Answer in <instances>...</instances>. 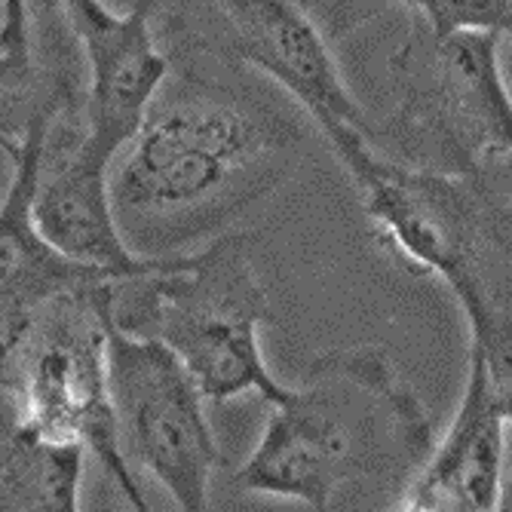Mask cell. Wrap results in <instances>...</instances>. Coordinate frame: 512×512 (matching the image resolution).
<instances>
[{
	"label": "cell",
	"mask_w": 512,
	"mask_h": 512,
	"mask_svg": "<svg viewBox=\"0 0 512 512\" xmlns=\"http://www.w3.org/2000/svg\"><path fill=\"white\" fill-rule=\"evenodd\" d=\"M301 145L298 114L261 89L197 71L166 80L111 166L126 243L145 258L206 246L292 175Z\"/></svg>",
	"instance_id": "cell-1"
},
{
	"label": "cell",
	"mask_w": 512,
	"mask_h": 512,
	"mask_svg": "<svg viewBox=\"0 0 512 512\" xmlns=\"http://www.w3.org/2000/svg\"><path fill=\"white\" fill-rule=\"evenodd\" d=\"M267 405L237 485L307 509H338L347 485L371 479L393 476L402 491L436 442L424 402L384 347L319 353L301 381Z\"/></svg>",
	"instance_id": "cell-2"
},
{
	"label": "cell",
	"mask_w": 512,
	"mask_h": 512,
	"mask_svg": "<svg viewBox=\"0 0 512 512\" xmlns=\"http://www.w3.org/2000/svg\"><path fill=\"white\" fill-rule=\"evenodd\" d=\"M111 322L163 341L191 371L209 402L283 396L264 356L270 298L249 258V234H221L200 249L154 258L142 273L117 276Z\"/></svg>",
	"instance_id": "cell-3"
},
{
	"label": "cell",
	"mask_w": 512,
	"mask_h": 512,
	"mask_svg": "<svg viewBox=\"0 0 512 512\" xmlns=\"http://www.w3.org/2000/svg\"><path fill=\"white\" fill-rule=\"evenodd\" d=\"M111 279L65 292L0 332V402L25 439L80 448L138 512L151 509L120 448L108 387Z\"/></svg>",
	"instance_id": "cell-4"
},
{
	"label": "cell",
	"mask_w": 512,
	"mask_h": 512,
	"mask_svg": "<svg viewBox=\"0 0 512 512\" xmlns=\"http://www.w3.org/2000/svg\"><path fill=\"white\" fill-rule=\"evenodd\" d=\"M491 31L433 34L411 16L390 59L396 102L371 142L442 175L476 178L512 160V92Z\"/></svg>",
	"instance_id": "cell-5"
},
{
	"label": "cell",
	"mask_w": 512,
	"mask_h": 512,
	"mask_svg": "<svg viewBox=\"0 0 512 512\" xmlns=\"http://www.w3.org/2000/svg\"><path fill=\"white\" fill-rule=\"evenodd\" d=\"M322 138L350 175L362 212L393 261L417 276L442 279L445 289L485 267L494 249L485 243L479 191L470 178L405 163L353 126H332Z\"/></svg>",
	"instance_id": "cell-6"
},
{
	"label": "cell",
	"mask_w": 512,
	"mask_h": 512,
	"mask_svg": "<svg viewBox=\"0 0 512 512\" xmlns=\"http://www.w3.org/2000/svg\"><path fill=\"white\" fill-rule=\"evenodd\" d=\"M108 387L129 467H142L175 503L203 512L221 467V445L206 417V396L184 362L157 338L111 322Z\"/></svg>",
	"instance_id": "cell-7"
},
{
	"label": "cell",
	"mask_w": 512,
	"mask_h": 512,
	"mask_svg": "<svg viewBox=\"0 0 512 512\" xmlns=\"http://www.w3.org/2000/svg\"><path fill=\"white\" fill-rule=\"evenodd\" d=\"M181 16V43L215 62L249 68L270 80L316 123L319 132L353 126L375 132V120L347 86L329 34L298 0H191Z\"/></svg>",
	"instance_id": "cell-8"
},
{
	"label": "cell",
	"mask_w": 512,
	"mask_h": 512,
	"mask_svg": "<svg viewBox=\"0 0 512 512\" xmlns=\"http://www.w3.org/2000/svg\"><path fill=\"white\" fill-rule=\"evenodd\" d=\"M59 7L86 65L77 151L114 166L172 74L154 31L157 0H135L126 13L108 10L102 0H59Z\"/></svg>",
	"instance_id": "cell-9"
},
{
	"label": "cell",
	"mask_w": 512,
	"mask_h": 512,
	"mask_svg": "<svg viewBox=\"0 0 512 512\" xmlns=\"http://www.w3.org/2000/svg\"><path fill=\"white\" fill-rule=\"evenodd\" d=\"M509 424L491 393L485 365L467 347V381L457 411L433 451L402 485L393 509L494 512L503 509Z\"/></svg>",
	"instance_id": "cell-10"
},
{
	"label": "cell",
	"mask_w": 512,
	"mask_h": 512,
	"mask_svg": "<svg viewBox=\"0 0 512 512\" xmlns=\"http://www.w3.org/2000/svg\"><path fill=\"white\" fill-rule=\"evenodd\" d=\"M80 135L50 138L34 191L40 234L65 258L117 276L142 273L154 258L138 255L120 230L111 200V166L77 151Z\"/></svg>",
	"instance_id": "cell-11"
},
{
	"label": "cell",
	"mask_w": 512,
	"mask_h": 512,
	"mask_svg": "<svg viewBox=\"0 0 512 512\" xmlns=\"http://www.w3.org/2000/svg\"><path fill=\"white\" fill-rule=\"evenodd\" d=\"M53 132H34L10 151V184L0 200V332L65 292L102 283L117 273L86 267L46 243L34 221V191Z\"/></svg>",
	"instance_id": "cell-12"
},
{
	"label": "cell",
	"mask_w": 512,
	"mask_h": 512,
	"mask_svg": "<svg viewBox=\"0 0 512 512\" xmlns=\"http://www.w3.org/2000/svg\"><path fill=\"white\" fill-rule=\"evenodd\" d=\"M83 126V89L59 59L0 53V151H16L28 135Z\"/></svg>",
	"instance_id": "cell-13"
},
{
	"label": "cell",
	"mask_w": 512,
	"mask_h": 512,
	"mask_svg": "<svg viewBox=\"0 0 512 512\" xmlns=\"http://www.w3.org/2000/svg\"><path fill=\"white\" fill-rule=\"evenodd\" d=\"M460 304L470 325V350L479 353L491 393L512 430V289L500 286L476 267L463 273L448 289ZM509 460H512V433H509ZM503 509H512V479L506 482Z\"/></svg>",
	"instance_id": "cell-14"
},
{
	"label": "cell",
	"mask_w": 512,
	"mask_h": 512,
	"mask_svg": "<svg viewBox=\"0 0 512 512\" xmlns=\"http://www.w3.org/2000/svg\"><path fill=\"white\" fill-rule=\"evenodd\" d=\"M384 4L408 7L433 34L491 31L512 40V0H381Z\"/></svg>",
	"instance_id": "cell-15"
},
{
	"label": "cell",
	"mask_w": 512,
	"mask_h": 512,
	"mask_svg": "<svg viewBox=\"0 0 512 512\" xmlns=\"http://www.w3.org/2000/svg\"><path fill=\"white\" fill-rule=\"evenodd\" d=\"M479 191L485 243L512 267V160L470 178Z\"/></svg>",
	"instance_id": "cell-16"
},
{
	"label": "cell",
	"mask_w": 512,
	"mask_h": 512,
	"mask_svg": "<svg viewBox=\"0 0 512 512\" xmlns=\"http://www.w3.org/2000/svg\"><path fill=\"white\" fill-rule=\"evenodd\" d=\"M34 50L31 0H0V53L31 56Z\"/></svg>",
	"instance_id": "cell-17"
},
{
	"label": "cell",
	"mask_w": 512,
	"mask_h": 512,
	"mask_svg": "<svg viewBox=\"0 0 512 512\" xmlns=\"http://www.w3.org/2000/svg\"><path fill=\"white\" fill-rule=\"evenodd\" d=\"M301 7H307L316 19L325 22V34L338 37L344 31H350L353 25H359L362 19H368L371 10L381 7V0H298Z\"/></svg>",
	"instance_id": "cell-18"
}]
</instances>
